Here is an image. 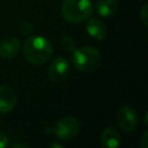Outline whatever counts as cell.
<instances>
[{
  "label": "cell",
  "mask_w": 148,
  "mask_h": 148,
  "mask_svg": "<svg viewBox=\"0 0 148 148\" xmlns=\"http://www.w3.org/2000/svg\"><path fill=\"white\" fill-rule=\"evenodd\" d=\"M22 53L28 62L32 65H43L52 57L53 46L51 42L43 36L29 35L23 44Z\"/></svg>",
  "instance_id": "1"
},
{
  "label": "cell",
  "mask_w": 148,
  "mask_h": 148,
  "mask_svg": "<svg viewBox=\"0 0 148 148\" xmlns=\"http://www.w3.org/2000/svg\"><path fill=\"white\" fill-rule=\"evenodd\" d=\"M72 64L80 72H94L102 64L101 52L89 45L75 47L72 51Z\"/></svg>",
  "instance_id": "2"
},
{
  "label": "cell",
  "mask_w": 148,
  "mask_h": 148,
  "mask_svg": "<svg viewBox=\"0 0 148 148\" xmlns=\"http://www.w3.org/2000/svg\"><path fill=\"white\" fill-rule=\"evenodd\" d=\"M92 14V3L90 0H64L61 3L62 18L72 24L87 21Z\"/></svg>",
  "instance_id": "3"
},
{
  "label": "cell",
  "mask_w": 148,
  "mask_h": 148,
  "mask_svg": "<svg viewBox=\"0 0 148 148\" xmlns=\"http://www.w3.org/2000/svg\"><path fill=\"white\" fill-rule=\"evenodd\" d=\"M80 128H81L80 121L75 117L67 116V117H62L56 123L53 127V134L59 140L69 141L77 136V134L80 133Z\"/></svg>",
  "instance_id": "4"
},
{
  "label": "cell",
  "mask_w": 148,
  "mask_h": 148,
  "mask_svg": "<svg viewBox=\"0 0 148 148\" xmlns=\"http://www.w3.org/2000/svg\"><path fill=\"white\" fill-rule=\"evenodd\" d=\"M69 71H71L69 61L64 57H57L49 67L47 77L53 83H60L68 76Z\"/></svg>",
  "instance_id": "5"
},
{
  "label": "cell",
  "mask_w": 148,
  "mask_h": 148,
  "mask_svg": "<svg viewBox=\"0 0 148 148\" xmlns=\"http://www.w3.org/2000/svg\"><path fill=\"white\" fill-rule=\"evenodd\" d=\"M117 124L124 132L134 131L139 124L136 111L130 105L121 106L117 112Z\"/></svg>",
  "instance_id": "6"
},
{
  "label": "cell",
  "mask_w": 148,
  "mask_h": 148,
  "mask_svg": "<svg viewBox=\"0 0 148 148\" xmlns=\"http://www.w3.org/2000/svg\"><path fill=\"white\" fill-rule=\"evenodd\" d=\"M17 103V94L16 91L7 86H0V113H9L14 110Z\"/></svg>",
  "instance_id": "7"
},
{
  "label": "cell",
  "mask_w": 148,
  "mask_h": 148,
  "mask_svg": "<svg viewBox=\"0 0 148 148\" xmlns=\"http://www.w3.org/2000/svg\"><path fill=\"white\" fill-rule=\"evenodd\" d=\"M20 49H21V43L18 38L14 36L5 37L0 42V57L3 59H12L17 56Z\"/></svg>",
  "instance_id": "8"
},
{
  "label": "cell",
  "mask_w": 148,
  "mask_h": 148,
  "mask_svg": "<svg viewBox=\"0 0 148 148\" xmlns=\"http://www.w3.org/2000/svg\"><path fill=\"white\" fill-rule=\"evenodd\" d=\"M86 31L91 38L97 39V40L104 39L106 34H108V29H106L105 23L102 20L94 18V17L88 18V22L86 24Z\"/></svg>",
  "instance_id": "9"
},
{
  "label": "cell",
  "mask_w": 148,
  "mask_h": 148,
  "mask_svg": "<svg viewBox=\"0 0 148 148\" xmlns=\"http://www.w3.org/2000/svg\"><path fill=\"white\" fill-rule=\"evenodd\" d=\"M121 143V136L120 132L113 127L108 126L103 130L101 134V145L105 148H117Z\"/></svg>",
  "instance_id": "10"
},
{
  "label": "cell",
  "mask_w": 148,
  "mask_h": 148,
  "mask_svg": "<svg viewBox=\"0 0 148 148\" xmlns=\"http://www.w3.org/2000/svg\"><path fill=\"white\" fill-rule=\"evenodd\" d=\"M95 9L102 17H109L118 9V0H97Z\"/></svg>",
  "instance_id": "11"
},
{
  "label": "cell",
  "mask_w": 148,
  "mask_h": 148,
  "mask_svg": "<svg viewBox=\"0 0 148 148\" xmlns=\"http://www.w3.org/2000/svg\"><path fill=\"white\" fill-rule=\"evenodd\" d=\"M60 44H61V46L65 49V50H67V51H73L76 46H75V40L71 37V36H64L62 38H61V40H60Z\"/></svg>",
  "instance_id": "12"
},
{
  "label": "cell",
  "mask_w": 148,
  "mask_h": 148,
  "mask_svg": "<svg viewBox=\"0 0 148 148\" xmlns=\"http://www.w3.org/2000/svg\"><path fill=\"white\" fill-rule=\"evenodd\" d=\"M139 16H140L143 25H147L148 24V21H147V18H148V5L147 3H145L142 6V8H141V10L139 13Z\"/></svg>",
  "instance_id": "13"
},
{
  "label": "cell",
  "mask_w": 148,
  "mask_h": 148,
  "mask_svg": "<svg viewBox=\"0 0 148 148\" xmlns=\"http://www.w3.org/2000/svg\"><path fill=\"white\" fill-rule=\"evenodd\" d=\"M8 146H9V140H8V138H7L3 133L0 132V148H6V147H8Z\"/></svg>",
  "instance_id": "14"
},
{
  "label": "cell",
  "mask_w": 148,
  "mask_h": 148,
  "mask_svg": "<svg viewBox=\"0 0 148 148\" xmlns=\"http://www.w3.org/2000/svg\"><path fill=\"white\" fill-rule=\"evenodd\" d=\"M140 146H141V148H147L148 147V132L147 131L142 134V138H141V141H140Z\"/></svg>",
  "instance_id": "15"
},
{
  "label": "cell",
  "mask_w": 148,
  "mask_h": 148,
  "mask_svg": "<svg viewBox=\"0 0 148 148\" xmlns=\"http://www.w3.org/2000/svg\"><path fill=\"white\" fill-rule=\"evenodd\" d=\"M13 147H14V148H17V147H24V148H28L27 145H22V143H16V145H14Z\"/></svg>",
  "instance_id": "16"
},
{
  "label": "cell",
  "mask_w": 148,
  "mask_h": 148,
  "mask_svg": "<svg viewBox=\"0 0 148 148\" xmlns=\"http://www.w3.org/2000/svg\"><path fill=\"white\" fill-rule=\"evenodd\" d=\"M51 147H61V146H60V145H57V143H52Z\"/></svg>",
  "instance_id": "17"
}]
</instances>
